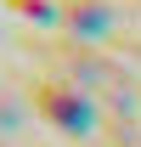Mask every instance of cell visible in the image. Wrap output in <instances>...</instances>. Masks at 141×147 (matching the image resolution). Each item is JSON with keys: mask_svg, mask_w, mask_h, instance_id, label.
I'll list each match as a JSON object with an SVG mask.
<instances>
[{"mask_svg": "<svg viewBox=\"0 0 141 147\" xmlns=\"http://www.w3.org/2000/svg\"><path fill=\"white\" fill-rule=\"evenodd\" d=\"M62 17L85 23V34H96V28H107V6L102 0H62Z\"/></svg>", "mask_w": 141, "mask_h": 147, "instance_id": "cell-2", "label": "cell"}, {"mask_svg": "<svg viewBox=\"0 0 141 147\" xmlns=\"http://www.w3.org/2000/svg\"><path fill=\"white\" fill-rule=\"evenodd\" d=\"M34 102H40V113L56 119L62 130H85L90 125V102L79 96L73 79H62V74H56V79H40V85H34Z\"/></svg>", "mask_w": 141, "mask_h": 147, "instance_id": "cell-1", "label": "cell"}]
</instances>
